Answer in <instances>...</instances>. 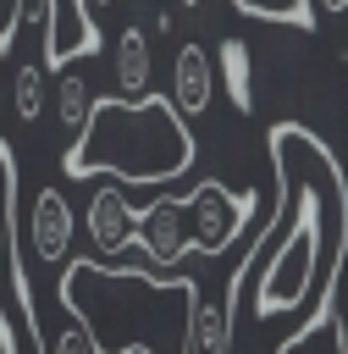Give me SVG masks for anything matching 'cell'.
Segmentation results:
<instances>
[{"label": "cell", "instance_id": "1", "mask_svg": "<svg viewBox=\"0 0 348 354\" xmlns=\"http://www.w3.org/2000/svg\"><path fill=\"white\" fill-rule=\"evenodd\" d=\"M265 149L282 183V205H276V221L249 249V260L226 271L221 304L238 310V293L254 288L260 321L298 315V326L276 337V348L293 354L315 343V332L331 321V293L348 254V183L326 138L309 133L304 122H276L265 133Z\"/></svg>", "mask_w": 348, "mask_h": 354}, {"label": "cell", "instance_id": "2", "mask_svg": "<svg viewBox=\"0 0 348 354\" xmlns=\"http://www.w3.org/2000/svg\"><path fill=\"white\" fill-rule=\"evenodd\" d=\"M55 293L88 332L94 354H182L199 304L193 277H171L155 266H110L94 254L66 260Z\"/></svg>", "mask_w": 348, "mask_h": 354}, {"label": "cell", "instance_id": "3", "mask_svg": "<svg viewBox=\"0 0 348 354\" xmlns=\"http://www.w3.org/2000/svg\"><path fill=\"white\" fill-rule=\"evenodd\" d=\"M199 144L171 94H105L88 105L77 144L61 155L66 177H116V183H171L193 166Z\"/></svg>", "mask_w": 348, "mask_h": 354}, {"label": "cell", "instance_id": "4", "mask_svg": "<svg viewBox=\"0 0 348 354\" xmlns=\"http://www.w3.org/2000/svg\"><path fill=\"white\" fill-rule=\"evenodd\" d=\"M17 160L11 149L0 144V348H17V332L6 326V299L22 321V337L28 348H44L39 343V326H33V293H28V271H22V254H17Z\"/></svg>", "mask_w": 348, "mask_h": 354}, {"label": "cell", "instance_id": "5", "mask_svg": "<svg viewBox=\"0 0 348 354\" xmlns=\"http://www.w3.org/2000/svg\"><path fill=\"white\" fill-rule=\"evenodd\" d=\"M260 194L254 188H226L215 177H204L193 194H182V216H188V243L193 254H226V243L243 238V221L254 216Z\"/></svg>", "mask_w": 348, "mask_h": 354}, {"label": "cell", "instance_id": "6", "mask_svg": "<svg viewBox=\"0 0 348 354\" xmlns=\"http://www.w3.org/2000/svg\"><path fill=\"white\" fill-rule=\"evenodd\" d=\"M17 254H22V271L28 266H66V249H72V205L61 188H39L33 205H28V221H17Z\"/></svg>", "mask_w": 348, "mask_h": 354}, {"label": "cell", "instance_id": "7", "mask_svg": "<svg viewBox=\"0 0 348 354\" xmlns=\"http://www.w3.org/2000/svg\"><path fill=\"white\" fill-rule=\"evenodd\" d=\"M133 243L144 249V260H149L155 271H166V266H177L182 254H193L182 199H155L149 210H138V221H133Z\"/></svg>", "mask_w": 348, "mask_h": 354}, {"label": "cell", "instance_id": "8", "mask_svg": "<svg viewBox=\"0 0 348 354\" xmlns=\"http://www.w3.org/2000/svg\"><path fill=\"white\" fill-rule=\"evenodd\" d=\"M133 221H138V210L127 205V194H122L116 177L105 188H94V199L83 210V227H88V243H94L99 260H116L122 249H133Z\"/></svg>", "mask_w": 348, "mask_h": 354}, {"label": "cell", "instance_id": "9", "mask_svg": "<svg viewBox=\"0 0 348 354\" xmlns=\"http://www.w3.org/2000/svg\"><path fill=\"white\" fill-rule=\"evenodd\" d=\"M210 100H215V61L204 44L182 39L177 61H171V105L182 116H199V111H210Z\"/></svg>", "mask_w": 348, "mask_h": 354}, {"label": "cell", "instance_id": "10", "mask_svg": "<svg viewBox=\"0 0 348 354\" xmlns=\"http://www.w3.org/2000/svg\"><path fill=\"white\" fill-rule=\"evenodd\" d=\"M155 77V50H149V33L133 22L116 33V94H144Z\"/></svg>", "mask_w": 348, "mask_h": 354}, {"label": "cell", "instance_id": "11", "mask_svg": "<svg viewBox=\"0 0 348 354\" xmlns=\"http://www.w3.org/2000/svg\"><path fill=\"white\" fill-rule=\"evenodd\" d=\"M210 61H215V77L226 83L232 105L254 111V50H249V39H221V50Z\"/></svg>", "mask_w": 348, "mask_h": 354}, {"label": "cell", "instance_id": "12", "mask_svg": "<svg viewBox=\"0 0 348 354\" xmlns=\"http://www.w3.org/2000/svg\"><path fill=\"white\" fill-rule=\"evenodd\" d=\"M44 105H50V66H44V55H39V61H22V66H17V77H11V111H17L22 122H39Z\"/></svg>", "mask_w": 348, "mask_h": 354}, {"label": "cell", "instance_id": "13", "mask_svg": "<svg viewBox=\"0 0 348 354\" xmlns=\"http://www.w3.org/2000/svg\"><path fill=\"white\" fill-rule=\"evenodd\" d=\"M188 348H199V354H226L232 348V310L215 299H199L193 304V332H188Z\"/></svg>", "mask_w": 348, "mask_h": 354}, {"label": "cell", "instance_id": "14", "mask_svg": "<svg viewBox=\"0 0 348 354\" xmlns=\"http://www.w3.org/2000/svg\"><path fill=\"white\" fill-rule=\"evenodd\" d=\"M55 72H61V77H55V122H61L66 133H77L83 116H88V105H94V83L77 77V72H66V66H55Z\"/></svg>", "mask_w": 348, "mask_h": 354}, {"label": "cell", "instance_id": "15", "mask_svg": "<svg viewBox=\"0 0 348 354\" xmlns=\"http://www.w3.org/2000/svg\"><path fill=\"white\" fill-rule=\"evenodd\" d=\"M243 17H260V22H276V28H298V33H315V0H232Z\"/></svg>", "mask_w": 348, "mask_h": 354}, {"label": "cell", "instance_id": "16", "mask_svg": "<svg viewBox=\"0 0 348 354\" xmlns=\"http://www.w3.org/2000/svg\"><path fill=\"white\" fill-rule=\"evenodd\" d=\"M17 33H22V22H17V0H0V55L11 50Z\"/></svg>", "mask_w": 348, "mask_h": 354}, {"label": "cell", "instance_id": "17", "mask_svg": "<svg viewBox=\"0 0 348 354\" xmlns=\"http://www.w3.org/2000/svg\"><path fill=\"white\" fill-rule=\"evenodd\" d=\"M110 6H116V0H72V11H77L83 22H99V17L110 11Z\"/></svg>", "mask_w": 348, "mask_h": 354}, {"label": "cell", "instance_id": "18", "mask_svg": "<svg viewBox=\"0 0 348 354\" xmlns=\"http://www.w3.org/2000/svg\"><path fill=\"white\" fill-rule=\"evenodd\" d=\"M331 343H337V354H348V321H342V326L331 332Z\"/></svg>", "mask_w": 348, "mask_h": 354}, {"label": "cell", "instance_id": "19", "mask_svg": "<svg viewBox=\"0 0 348 354\" xmlns=\"http://www.w3.org/2000/svg\"><path fill=\"white\" fill-rule=\"evenodd\" d=\"M320 6H326V11H348V0H320Z\"/></svg>", "mask_w": 348, "mask_h": 354}, {"label": "cell", "instance_id": "20", "mask_svg": "<svg viewBox=\"0 0 348 354\" xmlns=\"http://www.w3.org/2000/svg\"><path fill=\"white\" fill-rule=\"evenodd\" d=\"M177 6H182V11H199V6H204V0H177Z\"/></svg>", "mask_w": 348, "mask_h": 354}]
</instances>
